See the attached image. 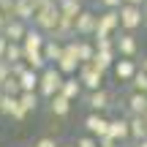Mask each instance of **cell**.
Masks as SVG:
<instances>
[{"label": "cell", "instance_id": "6da1fadb", "mask_svg": "<svg viewBox=\"0 0 147 147\" xmlns=\"http://www.w3.org/2000/svg\"><path fill=\"white\" fill-rule=\"evenodd\" d=\"M65 82V74L57 68V65H47V68L41 71V82H38V95H41L44 101H49L52 95L60 93V87H63Z\"/></svg>", "mask_w": 147, "mask_h": 147}, {"label": "cell", "instance_id": "7a4b0ae2", "mask_svg": "<svg viewBox=\"0 0 147 147\" xmlns=\"http://www.w3.org/2000/svg\"><path fill=\"white\" fill-rule=\"evenodd\" d=\"M120 30H128V33H136L139 27L147 22V8L144 5H131V3H123L120 8Z\"/></svg>", "mask_w": 147, "mask_h": 147}, {"label": "cell", "instance_id": "3957f363", "mask_svg": "<svg viewBox=\"0 0 147 147\" xmlns=\"http://www.w3.org/2000/svg\"><path fill=\"white\" fill-rule=\"evenodd\" d=\"M30 25H36L38 30H44V33L49 36V33H52L55 27L60 25V8H57V0H52V3L41 5V8L36 11V16H33Z\"/></svg>", "mask_w": 147, "mask_h": 147}, {"label": "cell", "instance_id": "277c9868", "mask_svg": "<svg viewBox=\"0 0 147 147\" xmlns=\"http://www.w3.org/2000/svg\"><path fill=\"white\" fill-rule=\"evenodd\" d=\"M55 65H57V68L65 74V76H76L79 65H82V60H79V44H76V38L65 41V47H63V55H60V60H57Z\"/></svg>", "mask_w": 147, "mask_h": 147}, {"label": "cell", "instance_id": "5b68a950", "mask_svg": "<svg viewBox=\"0 0 147 147\" xmlns=\"http://www.w3.org/2000/svg\"><path fill=\"white\" fill-rule=\"evenodd\" d=\"M120 30V11L117 8H104L98 14V27H95L93 38H109Z\"/></svg>", "mask_w": 147, "mask_h": 147}, {"label": "cell", "instance_id": "8992f818", "mask_svg": "<svg viewBox=\"0 0 147 147\" xmlns=\"http://www.w3.org/2000/svg\"><path fill=\"white\" fill-rule=\"evenodd\" d=\"M112 104H115V95H112V90H106V87L87 90V95H84L87 112H106V109H112Z\"/></svg>", "mask_w": 147, "mask_h": 147}, {"label": "cell", "instance_id": "52a82bcc", "mask_svg": "<svg viewBox=\"0 0 147 147\" xmlns=\"http://www.w3.org/2000/svg\"><path fill=\"white\" fill-rule=\"evenodd\" d=\"M104 76H106V74L98 71L93 63H82L79 71H76V79L82 82L84 90H101V87H104Z\"/></svg>", "mask_w": 147, "mask_h": 147}, {"label": "cell", "instance_id": "ba28073f", "mask_svg": "<svg viewBox=\"0 0 147 147\" xmlns=\"http://www.w3.org/2000/svg\"><path fill=\"white\" fill-rule=\"evenodd\" d=\"M82 125H84V134L101 139V136L109 134V117H104V112H87L84 120H82Z\"/></svg>", "mask_w": 147, "mask_h": 147}, {"label": "cell", "instance_id": "9c48e42d", "mask_svg": "<svg viewBox=\"0 0 147 147\" xmlns=\"http://www.w3.org/2000/svg\"><path fill=\"white\" fill-rule=\"evenodd\" d=\"M95 27H98V14H93L90 8H84L82 14L74 19V30H76V38H93Z\"/></svg>", "mask_w": 147, "mask_h": 147}, {"label": "cell", "instance_id": "30bf717a", "mask_svg": "<svg viewBox=\"0 0 147 147\" xmlns=\"http://www.w3.org/2000/svg\"><path fill=\"white\" fill-rule=\"evenodd\" d=\"M115 49H117V55H120V57H136L139 41H136V36H134V33L117 30V33H115Z\"/></svg>", "mask_w": 147, "mask_h": 147}, {"label": "cell", "instance_id": "8fae6325", "mask_svg": "<svg viewBox=\"0 0 147 147\" xmlns=\"http://www.w3.org/2000/svg\"><path fill=\"white\" fill-rule=\"evenodd\" d=\"M0 115L3 117H11L16 123H25L30 112L19 104V95H3V104H0Z\"/></svg>", "mask_w": 147, "mask_h": 147}, {"label": "cell", "instance_id": "7c38bea8", "mask_svg": "<svg viewBox=\"0 0 147 147\" xmlns=\"http://www.w3.org/2000/svg\"><path fill=\"white\" fill-rule=\"evenodd\" d=\"M136 71H139V63L134 57H117L115 65H112V74H115L117 82H131Z\"/></svg>", "mask_w": 147, "mask_h": 147}, {"label": "cell", "instance_id": "4fadbf2b", "mask_svg": "<svg viewBox=\"0 0 147 147\" xmlns=\"http://www.w3.org/2000/svg\"><path fill=\"white\" fill-rule=\"evenodd\" d=\"M106 136H112L117 144L131 142V123H128V117H112L109 120V134H106Z\"/></svg>", "mask_w": 147, "mask_h": 147}, {"label": "cell", "instance_id": "5bb4252c", "mask_svg": "<svg viewBox=\"0 0 147 147\" xmlns=\"http://www.w3.org/2000/svg\"><path fill=\"white\" fill-rule=\"evenodd\" d=\"M27 27H30V22L11 16V19L5 22V30H3V36L8 38V41H25V36H27Z\"/></svg>", "mask_w": 147, "mask_h": 147}, {"label": "cell", "instance_id": "9a60e30c", "mask_svg": "<svg viewBox=\"0 0 147 147\" xmlns=\"http://www.w3.org/2000/svg\"><path fill=\"white\" fill-rule=\"evenodd\" d=\"M44 44H47V33H44V30H38L36 25H30V27H27L25 41H22L25 52H41V49H44Z\"/></svg>", "mask_w": 147, "mask_h": 147}, {"label": "cell", "instance_id": "2e32d148", "mask_svg": "<svg viewBox=\"0 0 147 147\" xmlns=\"http://www.w3.org/2000/svg\"><path fill=\"white\" fill-rule=\"evenodd\" d=\"M120 57V55H117V49H95V57L90 60V63L95 65V68L98 71H112V65H115V60Z\"/></svg>", "mask_w": 147, "mask_h": 147}, {"label": "cell", "instance_id": "e0dca14e", "mask_svg": "<svg viewBox=\"0 0 147 147\" xmlns=\"http://www.w3.org/2000/svg\"><path fill=\"white\" fill-rule=\"evenodd\" d=\"M47 109H49V115H55V117H68V112H71V104L74 101L71 98H65L63 93H57V95H52V98L47 101Z\"/></svg>", "mask_w": 147, "mask_h": 147}, {"label": "cell", "instance_id": "ac0fdd59", "mask_svg": "<svg viewBox=\"0 0 147 147\" xmlns=\"http://www.w3.org/2000/svg\"><path fill=\"white\" fill-rule=\"evenodd\" d=\"M125 112L128 115H147V93L131 90V95L125 98Z\"/></svg>", "mask_w": 147, "mask_h": 147}, {"label": "cell", "instance_id": "d6986e66", "mask_svg": "<svg viewBox=\"0 0 147 147\" xmlns=\"http://www.w3.org/2000/svg\"><path fill=\"white\" fill-rule=\"evenodd\" d=\"M63 47H65V44H63V41H57V38H47V44H44L41 52H44V57H47V63H49V65H55V63L60 60V55H63Z\"/></svg>", "mask_w": 147, "mask_h": 147}, {"label": "cell", "instance_id": "ffe728a7", "mask_svg": "<svg viewBox=\"0 0 147 147\" xmlns=\"http://www.w3.org/2000/svg\"><path fill=\"white\" fill-rule=\"evenodd\" d=\"M14 16L16 19H25V22H33V16H36V3H33V0H14Z\"/></svg>", "mask_w": 147, "mask_h": 147}, {"label": "cell", "instance_id": "44dd1931", "mask_svg": "<svg viewBox=\"0 0 147 147\" xmlns=\"http://www.w3.org/2000/svg\"><path fill=\"white\" fill-rule=\"evenodd\" d=\"M82 82H79L76 76H65V82H63V87H60V93L65 95V98H71V101H79L82 98Z\"/></svg>", "mask_w": 147, "mask_h": 147}, {"label": "cell", "instance_id": "7402d4cb", "mask_svg": "<svg viewBox=\"0 0 147 147\" xmlns=\"http://www.w3.org/2000/svg\"><path fill=\"white\" fill-rule=\"evenodd\" d=\"M128 123H131V142H142L147 136V125L142 115H128Z\"/></svg>", "mask_w": 147, "mask_h": 147}, {"label": "cell", "instance_id": "603a6c76", "mask_svg": "<svg viewBox=\"0 0 147 147\" xmlns=\"http://www.w3.org/2000/svg\"><path fill=\"white\" fill-rule=\"evenodd\" d=\"M19 104L25 106L27 112H38V106H41V95H38V90H22L19 93Z\"/></svg>", "mask_w": 147, "mask_h": 147}, {"label": "cell", "instance_id": "cb8c5ba5", "mask_svg": "<svg viewBox=\"0 0 147 147\" xmlns=\"http://www.w3.org/2000/svg\"><path fill=\"white\" fill-rule=\"evenodd\" d=\"M57 8H60V14H63V16L76 19V16L84 11V5H82V0H57Z\"/></svg>", "mask_w": 147, "mask_h": 147}, {"label": "cell", "instance_id": "d4e9b609", "mask_svg": "<svg viewBox=\"0 0 147 147\" xmlns=\"http://www.w3.org/2000/svg\"><path fill=\"white\" fill-rule=\"evenodd\" d=\"M76 44H79V60L82 63H90L95 57V41L93 38H76Z\"/></svg>", "mask_w": 147, "mask_h": 147}, {"label": "cell", "instance_id": "484cf974", "mask_svg": "<svg viewBox=\"0 0 147 147\" xmlns=\"http://www.w3.org/2000/svg\"><path fill=\"white\" fill-rule=\"evenodd\" d=\"M38 82H41V74H38V71H33L30 65H27V71L19 76L22 90H38Z\"/></svg>", "mask_w": 147, "mask_h": 147}, {"label": "cell", "instance_id": "4316f807", "mask_svg": "<svg viewBox=\"0 0 147 147\" xmlns=\"http://www.w3.org/2000/svg\"><path fill=\"white\" fill-rule=\"evenodd\" d=\"M25 63L30 65L33 71H38V74H41V71L49 65V63H47V57H44V52H25Z\"/></svg>", "mask_w": 147, "mask_h": 147}, {"label": "cell", "instance_id": "83f0119b", "mask_svg": "<svg viewBox=\"0 0 147 147\" xmlns=\"http://www.w3.org/2000/svg\"><path fill=\"white\" fill-rule=\"evenodd\" d=\"M5 60H8V63H19V60H25V47H22V41H8Z\"/></svg>", "mask_w": 147, "mask_h": 147}, {"label": "cell", "instance_id": "f1b7e54d", "mask_svg": "<svg viewBox=\"0 0 147 147\" xmlns=\"http://www.w3.org/2000/svg\"><path fill=\"white\" fill-rule=\"evenodd\" d=\"M128 84H131V90H136V93H147V71H142V68H139L136 74H134V79H131Z\"/></svg>", "mask_w": 147, "mask_h": 147}, {"label": "cell", "instance_id": "f546056e", "mask_svg": "<svg viewBox=\"0 0 147 147\" xmlns=\"http://www.w3.org/2000/svg\"><path fill=\"white\" fill-rule=\"evenodd\" d=\"M0 87H3L5 95H19V93H22V84H19V79H16V76H8Z\"/></svg>", "mask_w": 147, "mask_h": 147}, {"label": "cell", "instance_id": "4dcf8cb0", "mask_svg": "<svg viewBox=\"0 0 147 147\" xmlns=\"http://www.w3.org/2000/svg\"><path fill=\"white\" fill-rule=\"evenodd\" d=\"M76 147H101L98 144V139L95 136H90V134H84V136H76V142H74Z\"/></svg>", "mask_w": 147, "mask_h": 147}, {"label": "cell", "instance_id": "1f68e13d", "mask_svg": "<svg viewBox=\"0 0 147 147\" xmlns=\"http://www.w3.org/2000/svg\"><path fill=\"white\" fill-rule=\"evenodd\" d=\"M33 144H36V147H60V142L55 136H41V139H36Z\"/></svg>", "mask_w": 147, "mask_h": 147}, {"label": "cell", "instance_id": "d6a6232c", "mask_svg": "<svg viewBox=\"0 0 147 147\" xmlns=\"http://www.w3.org/2000/svg\"><path fill=\"white\" fill-rule=\"evenodd\" d=\"M8 65H11V76H16V79L27 71V63H25V60H19V63H8Z\"/></svg>", "mask_w": 147, "mask_h": 147}, {"label": "cell", "instance_id": "836d02e7", "mask_svg": "<svg viewBox=\"0 0 147 147\" xmlns=\"http://www.w3.org/2000/svg\"><path fill=\"white\" fill-rule=\"evenodd\" d=\"M8 76H11V65H8V60H0V84H3Z\"/></svg>", "mask_w": 147, "mask_h": 147}, {"label": "cell", "instance_id": "e575fe53", "mask_svg": "<svg viewBox=\"0 0 147 147\" xmlns=\"http://www.w3.org/2000/svg\"><path fill=\"white\" fill-rule=\"evenodd\" d=\"M98 3H101V8H120L123 0H98Z\"/></svg>", "mask_w": 147, "mask_h": 147}, {"label": "cell", "instance_id": "d590c367", "mask_svg": "<svg viewBox=\"0 0 147 147\" xmlns=\"http://www.w3.org/2000/svg\"><path fill=\"white\" fill-rule=\"evenodd\" d=\"M98 144H101V147H120L112 136H101V139H98Z\"/></svg>", "mask_w": 147, "mask_h": 147}, {"label": "cell", "instance_id": "8d00e7d4", "mask_svg": "<svg viewBox=\"0 0 147 147\" xmlns=\"http://www.w3.org/2000/svg\"><path fill=\"white\" fill-rule=\"evenodd\" d=\"M5 49H8V38L0 33V60H5Z\"/></svg>", "mask_w": 147, "mask_h": 147}, {"label": "cell", "instance_id": "74e56055", "mask_svg": "<svg viewBox=\"0 0 147 147\" xmlns=\"http://www.w3.org/2000/svg\"><path fill=\"white\" fill-rule=\"evenodd\" d=\"M5 22H8V16H5V14H3V11H0V33H3V30H5Z\"/></svg>", "mask_w": 147, "mask_h": 147}, {"label": "cell", "instance_id": "f35d334b", "mask_svg": "<svg viewBox=\"0 0 147 147\" xmlns=\"http://www.w3.org/2000/svg\"><path fill=\"white\" fill-rule=\"evenodd\" d=\"M123 3H131V5H147V0H123Z\"/></svg>", "mask_w": 147, "mask_h": 147}, {"label": "cell", "instance_id": "ab89813d", "mask_svg": "<svg viewBox=\"0 0 147 147\" xmlns=\"http://www.w3.org/2000/svg\"><path fill=\"white\" fill-rule=\"evenodd\" d=\"M139 68H142V71H147V57H142V63H139Z\"/></svg>", "mask_w": 147, "mask_h": 147}, {"label": "cell", "instance_id": "60d3db41", "mask_svg": "<svg viewBox=\"0 0 147 147\" xmlns=\"http://www.w3.org/2000/svg\"><path fill=\"white\" fill-rule=\"evenodd\" d=\"M134 144H136V147H147V136L142 139V142H134Z\"/></svg>", "mask_w": 147, "mask_h": 147}, {"label": "cell", "instance_id": "b9f144b4", "mask_svg": "<svg viewBox=\"0 0 147 147\" xmlns=\"http://www.w3.org/2000/svg\"><path fill=\"white\" fill-rule=\"evenodd\" d=\"M120 147H136V144H134V142H125V144H120Z\"/></svg>", "mask_w": 147, "mask_h": 147}, {"label": "cell", "instance_id": "7bdbcfd3", "mask_svg": "<svg viewBox=\"0 0 147 147\" xmlns=\"http://www.w3.org/2000/svg\"><path fill=\"white\" fill-rule=\"evenodd\" d=\"M60 147H76V144H74V142H65V144H60Z\"/></svg>", "mask_w": 147, "mask_h": 147}, {"label": "cell", "instance_id": "ee69618b", "mask_svg": "<svg viewBox=\"0 0 147 147\" xmlns=\"http://www.w3.org/2000/svg\"><path fill=\"white\" fill-rule=\"evenodd\" d=\"M3 95H5V93H3V87H0V104H3Z\"/></svg>", "mask_w": 147, "mask_h": 147}, {"label": "cell", "instance_id": "f6af8a7d", "mask_svg": "<svg viewBox=\"0 0 147 147\" xmlns=\"http://www.w3.org/2000/svg\"><path fill=\"white\" fill-rule=\"evenodd\" d=\"M19 147H36V144H19Z\"/></svg>", "mask_w": 147, "mask_h": 147}, {"label": "cell", "instance_id": "bcb514c9", "mask_svg": "<svg viewBox=\"0 0 147 147\" xmlns=\"http://www.w3.org/2000/svg\"><path fill=\"white\" fill-rule=\"evenodd\" d=\"M142 117H144V125H147V115H142Z\"/></svg>", "mask_w": 147, "mask_h": 147}, {"label": "cell", "instance_id": "7dc6e473", "mask_svg": "<svg viewBox=\"0 0 147 147\" xmlns=\"http://www.w3.org/2000/svg\"><path fill=\"white\" fill-rule=\"evenodd\" d=\"M144 25H147V22H144Z\"/></svg>", "mask_w": 147, "mask_h": 147}, {"label": "cell", "instance_id": "c3c4849f", "mask_svg": "<svg viewBox=\"0 0 147 147\" xmlns=\"http://www.w3.org/2000/svg\"><path fill=\"white\" fill-rule=\"evenodd\" d=\"M144 8H147V5H144Z\"/></svg>", "mask_w": 147, "mask_h": 147}]
</instances>
